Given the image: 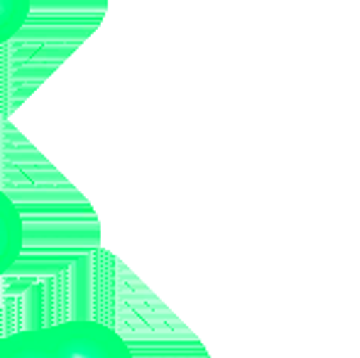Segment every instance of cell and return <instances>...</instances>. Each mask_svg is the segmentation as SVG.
<instances>
[{"mask_svg":"<svg viewBox=\"0 0 360 358\" xmlns=\"http://www.w3.org/2000/svg\"><path fill=\"white\" fill-rule=\"evenodd\" d=\"M0 358H57L47 331H18L3 336L0 341Z\"/></svg>","mask_w":360,"mask_h":358,"instance_id":"cell-3","label":"cell"},{"mask_svg":"<svg viewBox=\"0 0 360 358\" xmlns=\"http://www.w3.org/2000/svg\"><path fill=\"white\" fill-rule=\"evenodd\" d=\"M44 331L57 358H135L123 336L101 321L72 319Z\"/></svg>","mask_w":360,"mask_h":358,"instance_id":"cell-1","label":"cell"},{"mask_svg":"<svg viewBox=\"0 0 360 358\" xmlns=\"http://www.w3.org/2000/svg\"><path fill=\"white\" fill-rule=\"evenodd\" d=\"M25 221L22 211L8 191L0 189V275H5L22 253Z\"/></svg>","mask_w":360,"mask_h":358,"instance_id":"cell-2","label":"cell"},{"mask_svg":"<svg viewBox=\"0 0 360 358\" xmlns=\"http://www.w3.org/2000/svg\"><path fill=\"white\" fill-rule=\"evenodd\" d=\"M30 15L27 0H0V44L10 42L25 27Z\"/></svg>","mask_w":360,"mask_h":358,"instance_id":"cell-4","label":"cell"},{"mask_svg":"<svg viewBox=\"0 0 360 358\" xmlns=\"http://www.w3.org/2000/svg\"><path fill=\"white\" fill-rule=\"evenodd\" d=\"M0 341H3V336H0Z\"/></svg>","mask_w":360,"mask_h":358,"instance_id":"cell-5","label":"cell"}]
</instances>
